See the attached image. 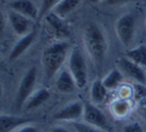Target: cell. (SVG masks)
I'll return each instance as SVG.
<instances>
[{
    "instance_id": "3",
    "label": "cell",
    "mask_w": 146,
    "mask_h": 132,
    "mask_svg": "<svg viewBox=\"0 0 146 132\" xmlns=\"http://www.w3.org/2000/svg\"><path fill=\"white\" fill-rule=\"evenodd\" d=\"M68 70L76 82L77 88H84L88 82V70L81 51L75 47L68 56Z\"/></svg>"
},
{
    "instance_id": "29",
    "label": "cell",
    "mask_w": 146,
    "mask_h": 132,
    "mask_svg": "<svg viewBox=\"0 0 146 132\" xmlns=\"http://www.w3.org/2000/svg\"><path fill=\"white\" fill-rule=\"evenodd\" d=\"M101 1H104V0H91L92 3H98V2H101Z\"/></svg>"
},
{
    "instance_id": "16",
    "label": "cell",
    "mask_w": 146,
    "mask_h": 132,
    "mask_svg": "<svg viewBox=\"0 0 146 132\" xmlns=\"http://www.w3.org/2000/svg\"><path fill=\"white\" fill-rule=\"evenodd\" d=\"M107 88L103 85L102 80L98 78L94 80L90 88V98H91L92 103L95 105L102 103L107 96Z\"/></svg>"
},
{
    "instance_id": "1",
    "label": "cell",
    "mask_w": 146,
    "mask_h": 132,
    "mask_svg": "<svg viewBox=\"0 0 146 132\" xmlns=\"http://www.w3.org/2000/svg\"><path fill=\"white\" fill-rule=\"evenodd\" d=\"M83 43L90 59L96 66H100L105 59L108 49L106 33L100 25L89 22L83 31Z\"/></svg>"
},
{
    "instance_id": "5",
    "label": "cell",
    "mask_w": 146,
    "mask_h": 132,
    "mask_svg": "<svg viewBox=\"0 0 146 132\" xmlns=\"http://www.w3.org/2000/svg\"><path fill=\"white\" fill-rule=\"evenodd\" d=\"M36 79H37V69L35 66H32V67H30L25 72L23 77L21 78L20 83H19L18 90H17L16 100H15V105L17 106V108L22 107L26 103L28 98L31 96V94L34 92Z\"/></svg>"
},
{
    "instance_id": "6",
    "label": "cell",
    "mask_w": 146,
    "mask_h": 132,
    "mask_svg": "<svg viewBox=\"0 0 146 132\" xmlns=\"http://www.w3.org/2000/svg\"><path fill=\"white\" fill-rule=\"evenodd\" d=\"M135 16L131 13L123 14L117 19L115 23V31L122 45L128 47L132 42L135 34Z\"/></svg>"
},
{
    "instance_id": "12",
    "label": "cell",
    "mask_w": 146,
    "mask_h": 132,
    "mask_svg": "<svg viewBox=\"0 0 146 132\" xmlns=\"http://www.w3.org/2000/svg\"><path fill=\"white\" fill-rule=\"evenodd\" d=\"M35 37H36V31L32 30L31 32H29L28 34L24 35V36H21V38L19 39L16 42V44L12 47L10 51V54H9L8 60L9 62H13L16 59H18L23 53H25L27 51V49L33 44L35 40Z\"/></svg>"
},
{
    "instance_id": "4",
    "label": "cell",
    "mask_w": 146,
    "mask_h": 132,
    "mask_svg": "<svg viewBox=\"0 0 146 132\" xmlns=\"http://www.w3.org/2000/svg\"><path fill=\"white\" fill-rule=\"evenodd\" d=\"M83 122L106 132H113L114 128L104 113L93 103H84Z\"/></svg>"
},
{
    "instance_id": "22",
    "label": "cell",
    "mask_w": 146,
    "mask_h": 132,
    "mask_svg": "<svg viewBox=\"0 0 146 132\" xmlns=\"http://www.w3.org/2000/svg\"><path fill=\"white\" fill-rule=\"evenodd\" d=\"M73 127H74L75 132H106L96 127H93L85 122H73Z\"/></svg>"
},
{
    "instance_id": "15",
    "label": "cell",
    "mask_w": 146,
    "mask_h": 132,
    "mask_svg": "<svg viewBox=\"0 0 146 132\" xmlns=\"http://www.w3.org/2000/svg\"><path fill=\"white\" fill-rule=\"evenodd\" d=\"M50 99V92L46 88L37 89L31 94L26 103L24 104L25 110H33L38 108L39 106L43 105L46 101Z\"/></svg>"
},
{
    "instance_id": "7",
    "label": "cell",
    "mask_w": 146,
    "mask_h": 132,
    "mask_svg": "<svg viewBox=\"0 0 146 132\" xmlns=\"http://www.w3.org/2000/svg\"><path fill=\"white\" fill-rule=\"evenodd\" d=\"M118 69L131 79L137 81V83H146V73L143 67L136 64L127 57H120L117 60Z\"/></svg>"
},
{
    "instance_id": "20",
    "label": "cell",
    "mask_w": 146,
    "mask_h": 132,
    "mask_svg": "<svg viewBox=\"0 0 146 132\" xmlns=\"http://www.w3.org/2000/svg\"><path fill=\"white\" fill-rule=\"evenodd\" d=\"M130 110H131V106L128 100L125 99H118L111 105V111L118 118H123L127 116Z\"/></svg>"
},
{
    "instance_id": "24",
    "label": "cell",
    "mask_w": 146,
    "mask_h": 132,
    "mask_svg": "<svg viewBox=\"0 0 146 132\" xmlns=\"http://www.w3.org/2000/svg\"><path fill=\"white\" fill-rule=\"evenodd\" d=\"M122 132H144V129L139 122H132L126 124L122 129Z\"/></svg>"
},
{
    "instance_id": "10",
    "label": "cell",
    "mask_w": 146,
    "mask_h": 132,
    "mask_svg": "<svg viewBox=\"0 0 146 132\" xmlns=\"http://www.w3.org/2000/svg\"><path fill=\"white\" fill-rule=\"evenodd\" d=\"M7 18L11 28L19 36H24L32 31V20L28 17L10 9L7 12Z\"/></svg>"
},
{
    "instance_id": "13",
    "label": "cell",
    "mask_w": 146,
    "mask_h": 132,
    "mask_svg": "<svg viewBox=\"0 0 146 132\" xmlns=\"http://www.w3.org/2000/svg\"><path fill=\"white\" fill-rule=\"evenodd\" d=\"M55 87L60 93H71L77 87L76 82L68 69H62L58 73L55 81Z\"/></svg>"
},
{
    "instance_id": "23",
    "label": "cell",
    "mask_w": 146,
    "mask_h": 132,
    "mask_svg": "<svg viewBox=\"0 0 146 132\" xmlns=\"http://www.w3.org/2000/svg\"><path fill=\"white\" fill-rule=\"evenodd\" d=\"M134 97L138 101L146 98V87L144 84L137 83L134 85Z\"/></svg>"
},
{
    "instance_id": "28",
    "label": "cell",
    "mask_w": 146,
    "mask_h": 132,
    "mask_svg": "<svg viewBox=\"0 0 146 132\" xmlns=\"http://www.w3.org/2000/svg\"><path fill=\"white\" fill-rule=\"evenodd\" d=\"M49 132H70V131H69L66 127H64V126H62V125H55L50 128Z\"/></svg>"
},
{
    "instance_id": "17",
    "label": "cell",
    "mask_w": 146,
    "mask_h": 132,
    "mask_svg": "<svg viewBox=\"0 0 146 132\" xmlns=\"http://www.w3.org/2000/svg\"><path fill=\"white\" fill-rule=\"evenodd\" d=\"M80 0H61L60 2L54 7L52 12H54L59 17L64 19L69 13H71L78 6Z\"/></svg>"
},
{
    "instance_id": "26",
    "label": "cell",
    "mask_w": 146,
    "mask_h": 132,
    "mask_svg": "<svg viewBox=\"0 0 146 132\" xmlns=\"http://www.w3.org/2000/svg\"><path fill=\"white\" fill-rule=\"evenodd\" d=\"M137 103H138V111H139V113L144 118H146V98L138 101Z\"/></svg>"
},
{
    "instance_id": "2",
    "label": "cell",
    "mask_w": 146,
    "mask_h": 132,
    "mask_svg": "<svg viewBox=\"0 0 146 132\" xmlns=\"http://www.w3.org/2000/svg\"><path fill=\"white\" fill-rule=\"evenodd\" d=\"M69 50L70 44L66 40H56L43 50L42 66L47 80H51L58 73L69 56Z\"/></svg>"
},
{
    "instance_id": "9",
    "label": "cell",
    "mask_w": 146,
    "mask_h": 132,
    "mask_svg": "<svg viewBox=\"0 0 146 132\" xmlns=\"http://www.w3.org/2000/svg\"><path fill=\"white\" fill-rule=\"evenodd\" d=\"M84 104L80 101H73L65 105L53 115V119L58 121H71L76 122V120L83 117Z\"/></svg>"
},
{
    "instance_id": "27",
    "label": "cell",
    "mask_w": 146,
    "mask_h": 132,
    "mask_svg": "<svg viewBox=\"0 0 146 132\" xmlns=\"http://www.w3.org/2000/svg\"><path fill=\"white\" fill-rule=\"evenodd\" d=\"M130 0H104L103 2L107 5H121V4H125V3L129 2Z\"/></svg>"
},
{
    "instance_id": "8",
    "label": "cell",
    "mask_w": 146,
    "mask_h": 132,
    "mask_svg": "<svg viewBox=\"0 0 146 132\" xmlns=\"http://www.w3.org/2000/svg\"><path fill=\"white\" fill-rule=\"evenodd\" d=\"M45 22L48 25L51 33L56 40H65L70 36V29L65 23L64 19L59 17L52 11L45 16Z\"/></svg>"
},
{
    "instance_id": "18",
    "label": "cell",
    "mask_w": 146,
    "mask_h": 132,
    "mask_svg": "<svg viewBox=\"0 0 146 132\" xmlns=\"http://www.w3.org/2000/svg\"><path fill=\"white\" fill-rule=\"evenodd\" d=\"M126 57L142 67H146V45H139L128 50Z\"/></svg>"
},
{
    "instance_id": "14",
    "label": "cell",
    "mask_w": 146,
    "mask_h": 132,
    "mask_svg": "<svg viewBox=\"0 0 146 132\" xmlns=\"http://www.w3.org/2000/svg\"><path fill=\"white\" fill-rule=\"evenodd\" d=\"M29 120L24 117L1 114L0 116V132H14L17 128L25 125Z\"/></svg>"
},
{
    "instance_id": "19",
    "label": "cell",
    "mask_w": 146,
    "mask_h": 132,
    "mask_svg": "<svg viewBox=\"0 0 146 132\" xmlns=\"http://www.w3.org/2000/svg\"><path fill=\"white\" fill-rule=\"evenodd\" d=\"M122 79H123L122 72L119 69L115 68V69H112L111 71L108 72L107 75L102 79V83L107 88V90L115 89L122 82Z\"/></svg>"
},
{
    "instance_id": "11",
    "label": "cell",
    "mask_w": 146,
    "mask_h": 132,
    "mask_svg": "<svg viewBox=\"0 0 146 132\" xmlns=\"http://www.w3.org/2000/svg\"><path fill=\"white\" fill-rule=\"evenodd\" d=\"M9 9L32 19L39 18V10L31 0H12L7 4Z\"/></svg>"
},
{
    "instance_id": "21",
    "label": "cell",
    "mask_w": 146,
    "mask_h": 132,
    "mask_svg": "<svg viewBox=\"0 0 146 132\" xmlns=\"http://www.w3.org/2000/svg\"><path fill=\"white\" fill-rule=\"evenodd\" d=\"M61 0H42L41 1L40 10H39V18L45 17L51 10L54 9V7L60 2Z\"/></svg>"
},
{
    "instance_id": "25",
    "label": "cell",
    "mask_w": 146,
    "mask_h": 132,
    "mask_svg": "<svg viewBox=\"0 0 146 132\" xmlns=\"http://www.w3.org/2000/svg\"><path fill=\"white\" fill-rule=\"evenodd\" d=\"M14 132H38V129H37V128L35 127V126H33V125L25 124V125L17 128Z\"/></svg>"
}]
</instances>
